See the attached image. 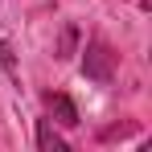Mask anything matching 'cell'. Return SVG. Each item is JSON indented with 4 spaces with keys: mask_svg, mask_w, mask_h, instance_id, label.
I'll use <instances>...</instances> for the list:
<instances>
[{
    "mask_svg": "<svg viewBox=\"0 0 152 152\" xmlns=\"http://www.w3.org/2000/svg\"><path fill=\"white\" fill-rule=\"evenodd\" d=\"M82 74L91 78V82H99V86H107L115 78V50L103 37H91L86 41V50H82Z\"/></svg>",
    "mask_w": 152,
    "mask_h": 152,
    "instance_id": "6da1fadb",
    "label": "cell"
},
{
    "mask_svg": "<svg viewBox=\"0 0 152 152\" xmlns=\"http://www.w3.org/2000/svg\"><path fill=\"white\" fill-rule=\"evenodd\" d=\"M45 111H50V119H58V124H66V127L78 124V107L66 95H45Z\"/></svg>",
    "mask_w": 152,
    "mask_h": 152,
    "instance_id": "7a4b0ae2",
    "label": "cell"
},
{
    "mask_svg": "<svg viewBox=\"0 0 152 152\" xmlns=\"http://www.w3.org/2000/svg\"><path fill=\"white\" fill-rule=\"evenodd\" d=\"M37 148L41 152H70V144L53 132V119H37Z\"/></svg>",
    "mask_w": 152,
    "mask_h": 152,
    "instance_id": "3957f363",
    "label": "cell"
},
{
    "mask_svg": "<svg viewBox=\"0 0 152 152\" xmlns=\"http://www.w3.org/2000/svg\"><path fill=\"white\" fill-rule=\"evenodd\" d=\"M74 50H78V25H66L58 37V58H74Z\"/></svg>",
    "mask_w": 152,
    "mask_h": 152,
    "instance_id": "277c9868",
    "label": "cell"
}]
</instances>
